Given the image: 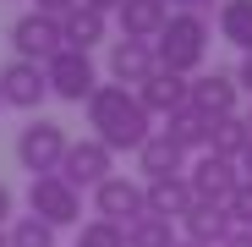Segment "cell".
<instances>
[{
	"instance_id": "17",
	"label": "cell",
	"mask_w": 252,
	"mask_h": 247,
	"mask_svg": "<svg viewBox=\"0 0 252 247\" xmlns=\"http://www.w3.org/2000/svg\"><path fill=\"white\" fill-rule=\"evenodd\" d=\"M137 165H143V176H148V181H159V176H187V154H181L170 138H164L159 127H154V138L137 148Z\"/></svg>"
},
{
	"instance_id": "10",
	"label": "cell",
	"mask_w": 252,
	"mask_h": 247,
	"mask_svg": "<svg viewBox=\"0 0 252 247\" xmlns=\"http://www.w3.org/2000/svg\"><path fill=\"white\" fill-rule=\"evenodd\" d=\"M0 99H6L11 110H38L50 99V82H44V66L38 61H6L0 66Z\"/></svg>"
},
{
	"instance_id": "23",
	"label": "cell",
	"mask_w": 252,
	"mask_h": 247,
	"mask_svg": "<svg viewBox=\"0 0 252 247\" xmlns=\"http://www.w3.org/2000/svg\"><path fill=\"white\" fill-rule=\"evenodd\" d=\"M6 247H55V225H44L38 214H17L6 225Z\"/></svg>"
},
{
	"instance_id": "7",
	"label": "cell",
	"mask_w": 252,
	"mask_h": 247,
	"mask_svg": "<svg viewBox=\"0 0 252 247\" xmlns=\"http://www.w3.org/2000/svg\"><path fill=\"white\" fill-rule=\"evenodd\" d=\"M61 176H66L77 192H94L99 181L115 176V154H110L99 138H77V143L66 148V159H61Z\"/></svg>"
},
{
	"instance_id": "1",
	"label": "cell",
	"mask_w": 252,
	"mask_h": 247,
	"mask_svg": "<svg viewBox=\"0 0 252 247\" xmlns=\"http://www.w3.org/2000/svg\"><path fill=\"white\" fill-rule=\"evenodd\" d=\"M88 138H99L110 154H126V148H143L154 138V115L143 110L137 88H121V82H99L94 99H88Z\"/></svg>"
},
{
	"instance_id": "34",
	"label": "cell",
	"mask_w": 252,
	"mask_h": 247,
	"mask_svg": "<svg viewBox=\"0 0 252 247\" xmlns=\"http://www.w3.org/2000/svg\"><path fill=\"white\" fill-rule=\"evenodd\" d=\"M176 247H203V242H187V236H181V242H176Z\"/></svg>"
},
{
	"instance_id": "12",
	"label": "cell",
	"mask_w": 252,
	"mask_h": 247,
	"mask_svg": "<svg viewBox=\"0 0 252 247\" xmlns=\"http://www.w3.org/2000/svg\"><path fill=\"white\" fill-rule=\"evenodd\" d=\"M154 71H159L154 44H143V38H115V44H110V82H121V88H143Z\"/></svg>"
},
{
	"instance_id": "11",
	"label": "cell",
	"mask_w": 252,
	"mask_h": 247,
	"mask_svg": "<svg viewBox=\"0 0 252 247\" xmlns=\"http://www.w3.org/2000/svg\"><path fill=\"white\" fill-rule=\"evenodd\" d=\"M94 214L110 220V225H132V220H143V214H148V209H143V187L126 181V176L99 181V187H94Z\"/></svg>"
},
{
	"instance_id": "21",
	"label": "cell",
	"mask_w": 252,
	"mask_h": 247,
	"mask_svg": "<svg viewBox=\"0 0 252 247\" xmlns=\"http://www.w3.org/2000/svg\"><path fill=\"white\" fill-rule=\"evenodd\" d=\"M181 242V225L176 220H159V214H143L126 225V247H176Z\"/></svg>"
},
{
	"instance_id": "22",
	"label": "cell",
	"mask_w": 252,
	"mask_h": 247,
	"mask_svg": "<svg viewBox=\"0 0 252 247\" xmlns=\"http://www.w3.org/2000/svg\"><path fill=\"white\" fill-rule=\"evenodd\" d=\"M220 38H230L241 55H252V0H225L220 6Z\"/></svg>"
},
{
	"instance_id": "3",
	"label": "cell",
	"mask_w": 252,
	"mask_h": 247,
	"mask_svg": "<svg viewBox=\"0 0 252 247\" xmlns=\"http://www.w3.org/2000/svg\"><path fill=\"white\" fill-rule=\"evenodd\" d=\"M66 148H71L66 127H61V121H44V115H33L28 127L17 132V165H22V171H33V176H50V171H61Z\"/></svg>"
},
{
	"instance_id": "16",
	"label": "cell",
	"mask_w": 252,
	"mask_h": 247,
	"mask_svg": "<svg viewBox=\"0 0 252 247\" xmlns=\"http://www.w3.org/2000/svg\"><path fill=\"white\" fill-rule=\"evenodd\" d=\"M137 99H143V110L148 115H176V110H187V77H176V71H154L148 82H143V88H137Z\"/></svg>"
},
{
	"instance_id": "8",
	"label": "cell",
	"mask_w": 252,
	"mask_h": 247,
	"mask_svg": "<svg viewBox=\"0 0 252 247\" xmlns=\"http://www.w3.org/2000/svg\"><path fill=\"white\" fill-rule=\"evenodd\" d=\"M187 105L208 121H220V115H236L241 105V88H236V71H197L187 77Z\"/></svg>"
},
{
	"instance_id": "30",
	"label": "cell",
	"mask_w": 252,
	"mask_h": 247,
	"mask_svg": "<svg viewBox=\"0 0 252 247\" xmlns=\"http://www.w3.org/2000/svg\"><path fill=\"white\" fill-rule=\"evenodd\" d=\"M6 220H11V187L0 181V231H6Z\"/></svg>"
},
{
	"instance_id": "18",
	"label": "cell",
	"mask_w": 252,
	"mask_h": 247,
	"mask_svg": "<svg viewBox=\"0 0 252 247\" xmlns=\"http://www.w3.org/2000/svg\"><path fill=\"white\" fill-rule=\"evenodd\" d=\"M104 28H110V17H99V11H88V6H71V11L61 17L66 50H82V55H88L94 44H104Z\"/></svg>"
},
{
	"instance_id": "13",
	"label": "cell",
	"mask_w": 252,
	"mask_h": 247,
	"mask_svg": "<svg viewBox=\"0 0 252 247\" xmlns=\"http://www.w3.org/2000/svg\"><path fill=\"white\" fill-rule=\"evenodd\" d=\"M164 22H170V6L164 0H121V11H115L121 38H143V44H154L164 33Z\"/></svg>"
},
{
	"instance_id": "14",
	"label": "cell",
	"mask_w": 252,
	"mask_h": 247,
	"mask_svg": "<svg viewBox=\"0 0 252 247\" xmlns=\"http://www.w3.org/2000/svg\"><path fill=\"white\" fill-rule=\"evenodd\" d=\"M143 209H148V214H159V220H176V225H181V214L192 209V187H187V176L143 181Z\"/></svg>"
},
{
	"instance_id": "2",
	"label": "cell",
	"mask_w": 252,
	"mask_h": 247,
	"mask_svg": "<svg viewBox=\"0 0 252 247\" xmlns=\"http://www.w3.org/2000/svg\"><path fill=\"white\" fill-rule=\"evenodd\" d=\"M154 61L176 77H197L208 61V17L203 11H170L164 33L154 38Z\"/></svg>"
},
{
	"instance_id": "24",
	"label": "cell",
	"mask_w": 252,
	"mask_h": 247,
	"mask_svg": "<svg viewBox=\"0 0 252 247\" xmlns=\"http://www.w3.org/2000/svg\"><path fill=\"white\" fill-rule=\"evenodd\" d=\"M77 247H126V225H110V220H82L77 231Z\"/></svg>"
},
{
	"instance_id": "15",
	"label": "cell",
	"mask_w": 252,
	"mask_h": 247,
	"mask_svg": "<svg viewBox=\"0 0 252 247\" xmlns=\"http://www.w3.org/2000/svg\"><path fill=\"white\" fill-rule=\"evenodd\" d=\"M230 231H236V225H230V214H225V203H197V198H192V209L181 214V236H187V242H203V247H220Z\"/></svg>"
},
{
	"instance_id": "19",
	"label": "cell",
	"mask_w": 252,
	"mask_h": 247,
	"mask_svg": "<svg viewBox=\"0 0 252 247\" xmlns=\"http://www.w3.org/2000/svg\"><path fill=\"white\" fill-rule=\"evenodd\" d=\"M159 132L170 138L181 154H203V148H208V115H197V110L187 105V110H176V115H164Z\"/></svg>"
},
{
	"instance_id": "36",
	"label": "cell",
	"mask_w": 252,
	"mask_h": 247,
	"mask_svg": "<svg viewBox=\"0 0 252 247\" xmlns=\"http://www.w3.org/2000/svg\"><path fill=\"white\" fill-rule=\"evenodd\" d=\"M0 110H6V99H0Z\"/></svg>"
},
{
	"instance_id": "29",
	"label": "cell",
	"mask_w": 252,
	"mask_h": 247,
	"mask_svg": "<svg viewBox=\"0 0 252 247\" xmlns=\"http://www.w3.org/2000/svg\"><path fill=\"white\" fill-rule=\"evenodd\" d=\"M77 6H88V11H99V17H115L121 0H77Z\"/></svg>"
},
{
	"instance_id": "6",
	"label": "cell",
	"mask_w": 252,
	"mask_h": 247,
	"mask_svg": "<svg viewBox=\"0 0 252 247\" xmlns=\"http://www.w3.org/2000/svg\"><path fill=\"white\" fill-rule=\"evenodd\" d=\"M11 50H17V61H38V66H44L50 55H61V50H66V38H61V17L22 11V17L11 22Z\"/></svg>"
},
{
	"instance_id": "9",
	"label": "cell",
	"mask_w": 252,
	"mask_h": 247,
	"mask_svg": "<svg viewBox=\"0 0 252 247\" xmlns=\"http://www.w3.org/2000/svg\"><path fill=\"white\" fill-rule=\"evenodd\" d=\"M236 181H241V171H236V159H225V154H197L192 165H187V187H192V198L197 203H225L230 192H236Z\"/></svg>"
},
{
	"instance_id": "32",
	"label": "cell",
	"mask_w": 252,
	"mask_h": 247,
	"mask_svg": "<svg viewBox=\"0 0 252 247\" xmlns=\"http://www.w3.org/2000/svg\"><path fill=\"white\" fill-rule=\"evenodd\" d=\"M236 171H241V181H252V143L241 148V159H236Z\"/></svg>"
},
{
	"instance_id": "25",
	"label": "cell",
	"mask_w": 252,
	"mask_h": 247,
	"mask_svg": "<svg viewBox=\"0 0 252 247\" xmlns=\"http://www.w3.org/2000/svg\"><path fill=\"white\" fill-rule=\"evenodd\" d=\"M225 214H230V225L252 231V181H236V192L225 198Z\"/></svg>"
},
{
	"instance_id": "26",
	"label": "cell",
	"mask_w": 252,
	"mask_h": 247,
	"mask_svg": "<svg viewBox=\"0 0 252 247\" xmlns=\"http://www.w3.org/2000/svg\"><path fill=\"white\" fill-rule=\"evenodd\" d=\"M164 6H176V11H214V6H225V0H164Z\"/></svg>"
},
{
	"instance_id": "35",
	"label": "cell",
	"mask_w": 252,
	"mask_h": 247,
	"mask_svg": "<svg viewBox=\"0 0 252 247\" xmlns=\"http://www.w3.org/2000/svg\"><path fill=\"white\" fill-rule=\"evenodd\" d=\"M0 247H6V231H0Z\"/></svg>"
},
{
	"instance_id": "20",
	"label": "cell",
	"mask_w": 252,
	"mask_h": 247,
	"mask_svg": "<svg viewBox=\"0 0 252 247\" xmlns=\"http://www.w3.org/2000/svg\"><path fill=\"white\" fill-rule=\"evenodd\" d=\"M247 143H252V132H247L241 110H236V115H220V121H208V154L241 159V148H247Z\"/></svg>"
},
{
	"instance_id": "31",
	"label": "cell",
	"mask_w": 252,
	"mask_h": 247,
	"mask_svg": "<svg viewBox=\"0 0 252 247\" xmlns=\"http://www.w3.org/2000/svg\"><path fill=\"white\" fill-rule=\"evenodd\" d=\"M220 247H252V231H241V225H236V231H230V236H225Z\"/></svg>"
},
{
	"instance_id": "27",
	"label": "cell",
	"mask_w": 252,
	"mask_h": 247,
	"mask_svg": "<svg viewBox=\"0 0 252 247\" xmlns=\"http://www.w3.org/2000/svg\"><path fill=\"white\" fill-rule=\"evenodd\" d=\"M77 6V0H33V11H44V17H66Z\"/></svg>"
},
{
	"instance_id": "5",
	"label": "cell",
	"mask_w": 252,
	"mask_h": 247,
	"mask_svg": "<svg viewBox=\"0 0 252 247\" xmlns=\"http://www.w3.org/2000/svg\"><path fill=\"white\" fill-rule=\"evenodd\" d=\"M44 82H50V94L66 99V105H88L94 88H99V71H94V55H82V50H61L44 61Z\"/></svg>"
},
{
	"instance_id": "28",
	"label": "cell",
	"mask_w": 252,
	"mask_h": 247,
	"mask_svg": "<svg viewBox=\"0 0 252 247\" xmlns=\"http://www.w3.org/2000/svg\"><path fill=\"white\" fill-rule=\"evenodd\" d=\"M236 88L252 99V55H241V66H236Z\"/></svg>"
},
{
	"instance_id": "4",
	"label": "cell",
	"mask_w": 252,
	"mask_h": 247,
	"mask_svg": "<svg viewBox=\"0 0 252 247\" xmlns=\"http://www.w3.org/2000/svg\"><path fill=\"white\" fill-rule=\"evenodd\" d=\"M28 214H38L44 225H77L82 220V192L61 176V171H50V176H33L28 181Z\"/></svg>"
},
{
	"instance_id": "33",
	"label": "cell",
	"mask_w": 252,
	"mask_h": 247,
	"mask_svg": "<svg viewBox=\"0 0 252 247\" xmlns=\"http://www.w3.org/2000/svg\"><path fill=\"white\" fill-rule=\"evenodd\" d=\"M241 121H247V132H252V99H247V110H241Z\"/></svg>"
}]
</instances>
